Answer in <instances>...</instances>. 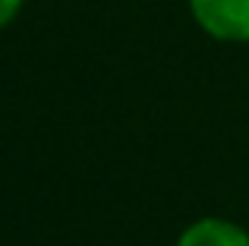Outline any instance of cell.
Listing matches in <instances>:
<instances>
[{
    "label": "cell",
    "instance_id": "6da1fadb",
    "mask_svg": "<svg viewBox=\"0 0 249 246\" xmlns=\"http://www.w3.org/2000/svg\"><path fill=\"white\" fill-rule=\"evenodd\" d=\"M196 25L214 41H249V0H189Z\"/></svg>",
    "mask_w": 249,
    "mask_h": 246
},
{
    "label": "cell",
    "instance_id": "7a4b0ae2",
    "mask_svg": "<svg viewBox=\"0 0 249 246\" xmlns=\"http://www.w3.org/2000/svg\"><path fill=\"white\" fill-rule=\"evenodd\" d=\"M177 246H249V234L227 218H199L180 234Z\"/></svg>",
    "mask_w": 249,
    "mask_h": 246
},
{
    "label": "cell",
    "instance_id": "3957f363",
    "mask_svg": "<svg viewBox=\"0 0 249 246\" xmlns=\"http://www.w3.org/2000/svg\"><path fill=\"white\" fill-rule=\"evenodd\" d=\"M22 3H25V0H0V29H6V25L19 16Z\"/></svg>",
    "mask_w": 249,
    "mask_h": 246
}]
</instances>
